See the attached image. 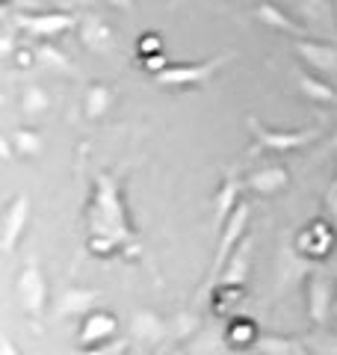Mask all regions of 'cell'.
Instances as JSON below:
<instances>
[{
  "instance_id": "6da1fadb",
  "label": "cell",
  "mask_w": 337,
  "mask_h": 355,
  "mask_svg": "<svg viewBox=\"0 0 337 355\" xmlns=\"http://www.w3.org/2000/svg\"><path fill=\"white\" fill-rule=\"evenodd\" d=\"M92 228L98 237H112L119 243H121V237H128V219H125V210H121V198H119L116 184H112L107 175L98 178Z\"/></svg>"
},
{
  "instance_id": "7a4b0ae2",
  "label": "cell",
  "mask_w": 337,
  "mask_h": 355,
  "mask_svg": "<svg viewBox=\"0 0 337 355\" xmlns=\"http://www.w3.org/2000/svg\"><path fill=\"white\" fill-rule=\"evenodd\" d=\"M249 128H252V137H254L252 154H290V151L305 148L308 142H313L320 137V130H311V128L308 130L305 128H296V130L266 128L254 116H249Z\"/></svg>"
},
{
  "instance_id": "3957f363",
  "label": "cell",
  "mask_w": 337,
  "mask_h": 355,
  "mask_svg": "<svg viewBox=\"0 0 337 355\" xmlns=\"http://www.w3.org/2000/svg\"><path fill=\"white\" fill-rule=\"evenodd\" d=\"M231 53H222V57H213L205 62H193V65H166L163 71L154 74V80L166 86V89H189V86H205L213 74H216L225 62H228Z\"/></svg>"
},
{
  "instance_id": "277c9868",
  "label": "cell",
  "mask_w": 337,
  "mask_h": 355,
  "mask_svg": "<svg viewBox=\"0 0 337 355\" xmlns=\"http://www.w3.org/2000/svg\"><path fill=\"white\" fill-rule=\"evenodd\" d=\"M15 24L36 39H53L69 33L77 24V18L71 12H27V15H18Z\"/></svg>"
},
{
  "instance_id": "5b68a950",
  "label": "cell",
  "mask_w": 337,
  "mask_h": 355,
  "mask_svg": "<svg viewBox=\"0 0 337 355\" xmlns=\"http://www.w3.org/2000/svg\"><path fill=\"white\" fill-rule=\"evenodd\" d=\"M249 216H252V207L240 202V207L234 210L228 216V222L222 225V237H219V252H216V263H213V270L222 272V266L228 263V258L234 254V249L240 246L245 240V231H249Z\"/></svg>"
},
{
  "instance_id": "8992f818",
  "label": "cell",
  "mask_w": 337,
  "mask_h": 355,
  "mask_svg": "<svg viewBox=\"0 0 337 355\" xmlns=\"http://www.w3.org/2000/svg\"><path fill=\"white\" fill-rule=\"evenodd\" d=\"M18 302L24 311H30L33 317H39L48 302V282L36 263H27L24 272L18 275Z\"/></svg>"
},
{
  "instance_id": "52a82bcc",
  "label": "cell",
  "mask_w": 337,
  "mask_h": 355,
  "mask_svg": "<svg viewBox=\"0 0 337 355\" xmlns=\"http://www.w3.org/2000/svg\"><path fill=\"white\" fill-rule=\"evenodd\" d=\"M27 222H30V198L27 196H18L12 205L6 210V219H3V237H0V246H3L6 254H12L18 240L24 237L27 231Z\"/></svg>"
},
{
  "instance_id": "ba28073f",
  "label": "cell",
  "mask_w": 337,
  "mask_h": 355,
  "mask_svg": "<svg viewBox=\"0 0 337 355\" xmlns=\"http://www.w3.org/2000/svg\"><path fill=\"white\" fill-rule=\"evenodd\" d=\"M116 329H119V320L112 314H107V311H89L77 340H80L83 347H98V343H107L116 335Z\"/></svg>"
},
{
  "instance_id": "9c48e42d",
  "label": "cell",
  "mask_w": 337,
  "mask_h": 355,
  "mask_svg": "<svg viewBox=\"0 0 337 355\" xmlns=\"http://www.w3.org/2000/svg\"><path fill=\"white\" fill-rule=\"evenodd\" d=\"M331 305H334V287L325 275H311L308 282V314L313 323H325L331 314Z\"/></svg>"
},
{
  "instance_id": "30bf717a",
  "label": "cell",
  "mask_w": 337,
  "mask_h": 355,
  "mask_svg": "<svg viewBox=\"0 0 337 355\" xmlns=\"http://www.w3.org/2000/svg\"><path fill=\"white\" fill-rule=\"evenodd\" d=\"M296 53L311 65V69H320V71H329V74L337 71V48L334 44L299 39L296 42Z\"/></svg>"
},
{
  "instance_id": "8fae6325",
  "label": "cell",
  "mask_w": 337,
  "mask_h": 355,
  "mask_svg": "<svg viewBox=\"0 0 337 355\" xmlns=\"http://www.w3.org/2000/svg\"><path fill=\"white\" fill-rule=\"evenodd\" d=\"M287 184H290V175H287V169H281V166H266V169L245 178V187H249L254 196H275L284 190Z\"/></svg>"
},
{
  "instance_id": "7c38bea8",
  "label": "cell",
  "mask_w": 337,
  "mask_h": 355,
  "mask_svg": "<svg viewBox=\"0 0 337 355\" xmlns=\"http://www.w3.org/2000/svg\"><path fill=\"white\" fill-rule=\"evenodd\" d=\"M254 18L261 21V24H266L269 30L287 33V36H296V39L305 36V30H302V24H296V21L290 18L281 6H275V3H257V6H254Z\"/></svg>"
},
{
  "instance_id": "4fadbf2b",
  "label": "cell",
  "mask_w": 337,
  "mask_h": 355,
  "mask_svg": "<svg viewBox=\"0 0 337 355\" xmlns=\"http://www.w3.org/2000/svg\"><path fill=\"white\" fill-rule=\"evenodd\" d=\"M240 181H237V175H228L222 181V187H219V193L213 196V214H216V222H219V228L228 222V216L234 214V210L240 207Z\"/></svg>"
},
{
  "instance_id": "5bb4252c",
  "label": "cell",
  "mask_w": 337,
  "mask_h": 355,
  "mask_svg": "<svg viewBox=\"0 0 337 355\" xmlns=\"http://www.w3.org/2000/svg\"><path fill=\"white\" fill-rule=\"evenodd\" d=\"M296 83H299V92L308 98V101L320 104V107H331L337 104V89L331 83L320 80L317 74H308V71H296Z\"/></svg>"
},
{
  "instance_id": "9a60e30c",
  "label": "cell",
  "mask_w": 337,
  "mask_h": 355,
  "mask_svg": "<svg viewBox=\"0 0 337 355\" xmlns=\"http://www.w3.org/2000/svg\"><path fill=\"white\" fill-rule=\"evenodd\" d=\"M80 39L89 51H95V53H107L110 51V44H112V30L104 24L101 18L95 15H86L80 21Z\"/></svg>"
},
{
  "instance_id": "2e32d148",
  "label": "cell",
  "mask_w": 337,
  "mask_h": 355,
  "mask_svg": "<svg viewBox=\"0 0 337 355\" xmlns=\"http://www.w3.org/2000/svg\"><path fill=\"white\" fill-rule=\"evenodd\" d=\"M249 254H252V243L243 240L234 254L228 258V263L222 266V284L228 287H240L245 282V275H249Z\"/></svg>"
},
{
  "instance_id": "e0dca14e",
  "label": "cell",
  "mask_w": 337,
  "mask_h": 355,
  "mask_svg": "<svg viewBox=\"0 0 337 355\" xmlns=\"http://www.w3.org/2000/svg\"><path fill=\"white\" fill-rule=\"evenodd\" d=\"M98 305V291H86V287H71L60 296L56 314H89Z\"/></svg>"
},
{
  "instance_id": "ac0fdd59",
  "label": "cell",
  "mask_w": 337,
  "mask_h": 355,
  "mask_svg": "<svg viewBox=\"0 0 337 355\" xmlns=\"http://www.w3.org/2000/svg\"><path fill=\"white\" fill-rule=\"evenodd\" d=\"M254 347L263 355H308V349L293 338H278V335H261Z\"/></svg>"
},
{
  "instance_id": "d6986e66",
  "label": "cell",
  "mask_w": 337,
  "mask_h": 355,
  "mask_svg": "<svg viewBox=\"0 0 337 355\" xmlns=\"http://www.w3.org/2000/svg\"><path fill=\"white\" fill-rule=\"evenodd\" d=\"M133 335L142 340H160L166 335V323L160 317H154L151 311H139V314L133 317Z\"/></svg>"
},
{
  "instance_id": "ffe728a7",
  "label": "cell",
  "mask_w": 337,
  "mask_h": 355,
  "mask_svg": "<svg viewBox=\"0 0 337 355\" xmlns=\"http://www.w3.org/2000/svg\"><path fill=\"white\" fill-rule=\"evenodd\" d=\"M36 60H42L48 69H56V71H74V65H71V60L65 57V53L56 48V44H51L48 39H39V44H36Z\"/></svg>"
},
{
  "instance_id": "44dd1931",
  "label": "cell",
  "mask_w": 337,
  "mask_h": 355,
  "mask_svg": "<svg viewBox=\"0 0 337 355\" xmlns=\"http://www.w3.org/2000/svg\"><path fill=\"white\" fill-rule=\"evenodd\" d=\"M112 104V89H107L104 83H95V86H89V92H86V116L89 119H101L110 110Z\"/></svg>"
},
{
  "instance_id": "7402d4cb",
  "label": "cell",
  "mask_w": 337,
  "mask_h": 355,
  "mask_svg": "<svg viewBox=\"0 0 337 355\" xmlns=\"http://www.w3.org/2000/svg\"><path fill=\"white\" fill-rule=\"evenodd\" d=\"M12 146L18 154H27V157H36V154L42 151V137L36 130H27V128H21L12 133Z\"/></svg>"
},
{
  "instance_id": "603a6c76",
  "label": "cell",
  "mask_w": 337,
  "mask_h": 355,
  "mask_svg": "<svg viewBox=\"0 0 337 355\" xmlns=\"http://www.w3.org/2000/svg\"><path fill=\"white\" fill-rule=\"evenodd\" d=\"M21 107H24V113L36 116V113H44V110L51 107V98H48V92H42L39 86H30L24 92V98H21Z\"/></svg>"
},
{
  "instance_id": "cb8c5ba5",
  "label": "cell",
  "mask_w": 337,
  "mask_h": 355,
  "mask_svg": "<svg viewBox=\"0 0 337 355\" xmlns=\"http://www.w3.org/2000/svg\"><path fill=\"white\" fill-rule=\"evenodd\" d=\"M308 243H311V252H317V254H322L325 249L331 246L334 243V234H329V231H325V225L322 222H313V225L308 228Z\"/></svg>"
},
{
  "instance_id": "d4e9b609",
  "label": "cell",
  "mask_w": 337,
  "mask_h": 355,
  "mask_svg": "<svg viewBox=\"0 0 337 355\" xmlns=\"http://www.w3.org/2000/svg\"><path fill=\"white\" fill-rule=\"evenodd\" d=\"M299 6H302V12H305L308 18H313V21H325L331 12L329 0H299Z\"/></svg>"
},
{
  "instance_id": "484cf974",
  "label": "cell",
  "mask_w": 337,
  "mask_h": 355,
  "mask_svg": "<svg viewBox=\"0 0 337 355\" xmlns=\"http://www.w3.org/2000/svg\"><path fill=\"white\" fill-rule=\"evenodd\" d=\"M77 355H128V343H121V340H107V343H98V347H89L83 352H77Z\"/></svg>"
},
{
  "instance_id": "4316f807",
  "label": "cell",
  "mask_w": 337,
  "mask_h": 355,
  "mask_svg": "<svg viewBox=\"0 0 337 355\" xmlns=\"http://www.w3.org/2000/svg\"><path fill=\"white\" fill-rule=\"evenodd\" d=\"M139 53L142 57H154V53H163V42L157 33H145V36L139 39Z\"/></svg>"
},
{
  "instance_id": "83f0119b",
  "label": "cell",
  "mask_w": 337,
  "mask_h": 355,
  "mask_svg": "<svg viewBox=\"0 0 337 355\" xmlns=\"http://www.w3.org/2000/svg\"><path fill=\"white\" fill-rule=\"evenodd\" d=\"M311 343L320 355H337V338H313Z\"/></svg>"
},
{
  "instance_id": "f1b7e54d",
  "label": "cell",
  "mask_w": 337,
  "mask_h": 355,
  "mask_svg": "<svg viewBox=\"0 0 337 355\" xmlns=\"http://www.w3.org/2000/svg\"><path fill=\"white\" fill-rule=\"evenodd\" d=\"M175 326H178V331H175V335H178V338H187L189 331H196V329H198V320H196V317H187V314H184V317H178V320H175Z\"/></svg>"
},
{
  "instance_id": "f546056e",
  "label": "cell",
  "mask_w": 337,
  "mask_h": 355,
  "mask_svg": "<svg viewBox=\"0 0 337 355\" xmlns=\"http://www.w3.org/2000/svg\"><path fill=\"white\" fill-rule=\"evenodd\" d=\"M107 6H112V9H119V12H130L133 9V0H104Z\"/></svg>"
},
{
  "instance_id": "4dcf8cb0",
  "label": "cell",
  "mask_w": 337,
  "mask_h": 355,
  "mask_svg": "<svg viewBox=\"0 0 337 355\" xmlns=\"http://www.w3.org/2000/svg\"><path fill=\"white\" fill-rule=\"evenodd\" d=\"M0 355H18L15 343L9 340V335H3V338H0Z\"/></svg>"
},
{
  "instance_id": "1f68e13d",
  "label": "cell",
  "mask_w": 337,
  "mask_h": 355,
  "mask_svg": "<svg viewBox=\"0 0 337 355\" xmlns=\"http://www.w3.org/2000/svg\"><path fill=\"white\" fill-rule=\"evenodd\" d=\"M325 198H329V210H331V216L337 219V187H331L329 196H325Z\"/></svg>"
},
{
  "instance_id": "d6a6232c",
  "label": "cell",
  "mask_w": 337,
  "mask_h": 355,
  "mask_svg": "<svg viewBox=\"0 0 337 355\" xmlns=\"http://www.w3.org/2000/svg\"><path fill=\"white\" fill-rule=\"evenodd\" d=\"M3 53H12V36H3Z\"/></svg>"
},
{
  "instance_id": "836d02e7",
  "label": "cell",
  "mask_w": 337,
  "mask_h": 355,
  "mask_svg": "<svg viewBox=\"0 0 337 355\" xmlns=\"http://www.w3.org/2000/svg\"><path fill=\"white\" fill-rule=\"evenodd\" d=\"M329 148H337V133H334V137H331V142H329Z\"/></svg>"
},
{
  "instance_id": "e575fe53",
  "label": "cell",
  "mask_w": 337,
  "mask_h": 355,
  "mask_svg": "<svg viewBox=\"0 0 337 355\" xmlns=\"http://www.w3.org/2000/svg\"><path fill=\"white\" fill-rule=\"evenodd\" d=\"M128 355H137V352H128Z\"/></svg>"
},
{
  "instance_id": "d590c367",
  "label": "cell",
  "mask_w": 337,
  "mask_h": 355,
  "mask_svg": "<svg viewBox=\"0 0 337 355\" xmlns=\"http://www.w3.org/2000/svg\"><path fill=\"white\" fill-rule=\"evenodd\" d=\"M334 187H337V181H334Z\"/></svg>"
}]
</instances>
